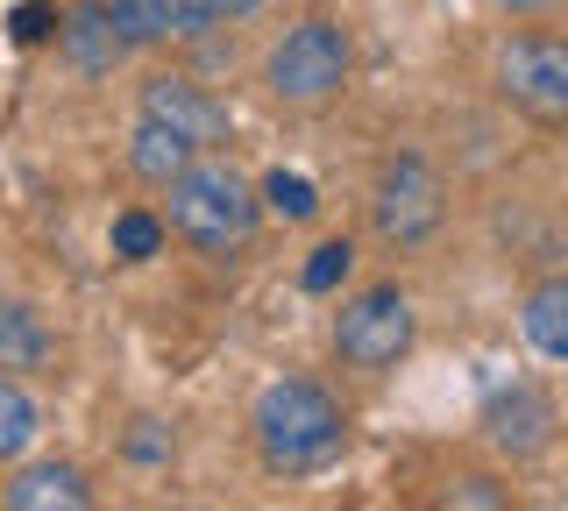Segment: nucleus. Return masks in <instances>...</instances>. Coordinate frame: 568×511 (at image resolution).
Instances as JSON below:
<instances>
[{"label":"nucleus","instance_id":"f257e3e1","mask_svg":"<svg viewBox=\"0 0 568 511\" xmlns=\"http://www.w3.org/2000/svg\"><path fill=\"white\" fill-rule=\"evenodd\" d=\"M248 427H256V448L277 476H320L327 462H342V448H348V412L313 377L263 384Z\"/></svg>","mask_w":568,"mask_h":511},{"label":"nucleus","instance_id":"f03ea898","mask_svg":"<svg viewBox=\"0 0 568 511\" xmlns=\"http://www.w3.org/2000/svg\"><path fill=\"white\" fill-rule=\"evenodd\" d=\"M171 192V214L164 227L178 242H192L200 256H227V249H242L248 235H256V221H263V192L242 178L227 156H192L185 171L164 185Z\"/></svg>","mask_w":568,"mask_h":511},{"label":"nucleus","instance_id":"7ed1b4c3","mask_svg":"<svg viewBox=\"0 0 568 511\" xmlns=\"http://www.w3.org/2000/svg\"><path fill=\"white\" fill-rule=\"evenodd\" d=\"M355 72V43L348 29L334 22V14H306V22H292L271 50V64H263V85L284 100V108H320V100H334Z\"/></svg>","mask_w":568,"mask_h":511},{"label":"nucleus","instance_id":"20e7f679","mask_svg":"<svg viewBox=\"0 0 568 511\" xmlns=\"http://www.w3.org/2000/svg\"><path fill=\"white\" fill-rule=\"evenodd\" d=\"M440 221H448V185H440V171L426 164V156H390L377 171V185H369V227H377V242L419 249V242L440 235Z\"/></svg>","mask_w":568,"mask_h":511},{"label":"nucleus","instance_id":"39448f33","mask_svg":"<svg viewBox=\"0 0 568 511\" xmlns=\"http://www.w3.org/2000/svg\"><path fill=\"white\" fill-rule=\"evenodd\" d=\"M413 298H405L398 285H369L355 292L342 306V320H334V356H342L348 369H363V377H384V369L405 362V348H413Z\"/></svg>","mask_w":568,"mask_h":511},{"label":"nucleus","instance_id":"423d86ee","mask_svg":"<svg viewBox=\"0 0 568 511\" xmlns=\"http://www.w3.org/2000/svg\"><path fill=\"white\" fill-rule=\"evenodd\" d=\"M497 93L532 121L568 129V37H511L497 50Z\"/></svg>","mask_w":568,"mask_h":511},{"label":"nucleus","instance_id":"0eeeda50","mask_svg":"<svg viewBox=\"0 0 568 511\" xmlns=\"http://www.w3.org/2000/svg\"><path fill=\"white\" fill-rule=\"evenodd\" d=\"M114 8V29L129 50H150V43H200L213 29L256 14V0H106Z\"/></svg>","mask_w":568,"mask_h":511},{"label":"nucleus","instance_id":"6e6552de","mask_svg":"<svg viewBox=\"0 0 568 511\" xmlns=\"http://www.w3.org/2000/svg\"><path fill=\"white\" fill-rule=\"evenodd\" d=\"M555 398L540 391V384H497V391L484 398V433L497 454H511V462H532V454L555 448Z\"/></svg>","mask_w":568,"mask_h":511},{"label":"nucleus","instance_id":"1a4fd4ad","mask_svg":"<svg viewBox=\"0 0 568 511\" xmlns=\"http://www.w3.org/2000/svg\"><path fill=\"white\" fill-rule=\"evenodd\" d=\"M142 114L164 121V129H178L185 143H200V150H227V135H235L227 108L206 93V85H192L185 72H156L150 85H142Z\"/></svg>","mask_w":568,"mask_h":511},{"label":"nucleus","instance_id":"9d476101","mask_svg":"<svg viewBox=\"0 0 568 511\" xmlns=\"http://www.w3.org/2000/svg\"><path fill=\"white\" fill-rule=\"evenodd\" d=\"M58 58L79 79H114V64L129 58V43H121L106 0H71V8L58 14Z\"/></svg>","mask_w":568,"mask_h":511},{"label":"nucleus","instance_id":"9b49d317","mask_svg":"<svg viewBox=\"0 0 568 511\" xmlns=\"http://www.w3.org/2000/svg\"><path fill=\"white\" fill-rule=\"evenodd\" d=\"M0 504L8 511H85L93 504V483H85L79 462H29V469H14Z\"/></svg>","mask_w":568,"mask_h":511},{"label":"nucleus","instance_id":"f8f14e48","mask_svg":"<svg viewBox=\"0 0 568 511\" xmlns=\"http://www.w3.org/2000/svg\"><path fill=\"white\" fill-rule=\"evenodd\" d=\"M192 156H206L200 143H185L178 129H164V121H150V114H135V135H129V171L142 185H171L178 171L192 164Z\"/></svg>","mask_w":568,"mask_h":511},{"label":"nucleus","instance_id":"ddd939ff","mask_svg":"<svg viewBox=\"0 0 568 511\" xmlns=\"http://www.w3.org/2000/svg\"><path fill=\"white\" fill-rule=\"evenodd\" d=\"M50 356H58V341H50L43 313L29 306V298H0V369H43Z\"/></svg>","mask_w":568,"mask_h":511},{"label":"nucleus","instance_id":"4468645a","mask_svg":"<svg viewBox=\"0 0 568 511\" xmlns=\"http://www.w3.org/2000/svg\"><path fill=\"white\" fill-rule=\"evenodd\" d=\"M519 334L540 348L547 362H568V277H547V285L526 292L519 306Z\"/></svg>","mask_w":568,"mask_h":511},{"label":"nucleus","instance_id":"2eb2a0df","mask_svg":"<svg viewBox=\"0 0 568 511\" xmlns=\"http://www.w3.org/2000/svg\"><path fill=\"white\" fill-rule=\"evenodd\" d=\"M36 433H43V405L0 369V462H22V454L36 448Z\"/></svg>","mask_w":568,"mask_h":511},{"label":"nucleus","instance_id":"dca6fc26","mask_svg":"<svg viewBox=\"0 0 568 511\" xmlns=\"http://www.w3.org/2000/svg\"><path fill=\"white\" fill-rule=\"evenodd\" d=\"M164 235H171V227L156 221V214L129 206V214H114V235H106V249H114L121 263H150L156 249H164Z\"/></svg>","mask_w":568,"mask_h":511},{"label":"nucleus","instance_id":"f3484780","mask_svg":"<svg viewBox=\"0 0 568 511\" xmlns=\"http://www.w3.org/2000/svg\"><path fill=\"white\" fill-rule=\"evenodd\" d=\"M256 192H263V206H271L277 221H313L320 214V192H313V178H298V171H271Z\"/></svg>","mask_w":568,"mask_h":511},{"label":"nucleus","instance_id":"a211bd4d","mask_svg":"<svg viewBox=\"0 0 568 511\" xmlns=\"http://www.w3.org/2000/svg\"><path fill=\"white\" fill-rule=\"evenodd\" d=\"M348 270H355V249H348V242H320V249L306 256V270H298V285L320 298V292H342Z\"/></svg>","mask_w":568,"mask_h":511},{"label":"nucleus","instance_id":"6ab92c4d","mask_svg":"<svg viewBox=\"0 0 568 511\" xmlns=\"http://www.w3.org/2000/svg\"><path fill=\"white\" fill-rule=\"evenodd\" d=\"M448 504H469V511H505V504H511V490H497L490 476H462V483L448 490Z\"/></svg>","mask_w":568,"mask_h":511},{"label":"nucleus","instance_id":"aec40b11","mask_svg":"<svg viewBox=\"0 0 568 511\" xmlns=\"http://www.w3.org/2000/svg\"><path fill=\"white\" fill-rule=\"evenodd\" d=\"M171 454V427H156V419H135L129 433V462H164Z\"/></svg>","mask_w":568,"mask_h":511},{"label":"nucleus","instance_id":"412c9836","mask_svg":"<svg viewBox=\"0 0 568 511\" xmlns=\"http://www.w3.org/2000/svg\"><path fill=\"white\" fill-rule=\"evenodd\" d=\"M50 29H58V14H50L43 0H22V8H14V43H43Z\"/></svg>","mask_w":568,"mask_h":511},{"label":"nucleus","instance_id":"4be33fe9","mask_svg":"<svg viewBox=\"0 0 568 511\" xmlns=\"http://www.w3.org/2000/svg\"><path fill=\"white\" fill-rule=\"evenodd\" d=\"M505 14H540V8H555V0H497Z\"/></svg>","mask_w":568,"mask_h":511}]
</instances>
